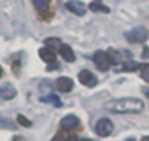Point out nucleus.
Wrapping results in <instances>:
<instances>
[{
  "instance_id": "obj_5",
  "label": "nucleus",
  "mask_w": 149,
  "mask_h": 141,
  "mask_svg": "<svg viewBox=\"0 0 149 141\" xmlns=\"http://www.w3.org/2000/svg\"><path fill=\"white\" fill-rule=\"evenodd\" d=\"M65 6H67L68 11L74 13L76 16H84V15H86V11H87L86 3H83L81 0H68V2L65 3Z\"/></svg>"
},
{
  "instance_id": "obj_27",
  "label": "nucleus",
  "mask_w": 149,
  "mask_h": 141,
  "mask_svg": "<svg viewBox=\"0 0 149 141\" xmlns=\"http://www.w3.org/2000/svg\"><path fill=\"white\" fill-rule=\"evenodd\" d=\"M81 141H92V140H89V138H84V140H81Z\"/></svg>"
},
{
  "instance_id": "obj_24",
  "label": "nucleus",
  "mask_w": 149,
  "mask_h": 141,
  "mask_svg": "<svg viewBox=\"0 0 149 141\" xmlns=\"http://www.w3.org/2000/svg\"><path fill=\"white\" fill-rule=\"evenodd\" d=\"M141 141H149V136H144V138L141 140Z\"/></svg>"
},
{
  "instance_id": "obj_17",
  "label": "nucleus",
  "mask_w": 149,
  "mask_h": 141,
  "mask_svg": "<svg viewBox=\"0 0 149 141\" xmlns=\"http://www.w3.org/2000/svg\"><path fill=\"white\" fill-rule=\"evenodd\" d=\"M140 75L144 81H149V63H141L140 65Z\"/></svg>"
},
{
  "instance_id": "obj_22",
  "label": "nucleus",
  "mask_w": 149,
  "mask_h": 141,
  "mask_svg": "<svg viewBox=\"0 0 149 141\" xmlns=\"http://www.w3.org/2000/svg\"><path fill=\"white\" fill-rule=\"evenodd\" d=\"M13 141H27V140L24 138V136H15V138H13Z\"/></svg>"
},
{
  "instance_id": "obj_6",
  "label": "nucleus",
  "mask_w": 149,
  "mask_h": 141,
  "mask_svg": "<svg viewBox=\"0 0 149 141\" xmlns=\"http://www.w3.org/2000/svg\"><path fill=\"white\" fill-rule=\"evenodd\" d=\"M79 83L83 84V86H86V87H95L97 86V76L94 75V73H91L89 70H83V72L79 73Z\"/></svg>"
},
{
  "instance_id": "obj_19",
  "label": "nucleus",
  "mask_w": 149,
  "mask_h": 141,
  "mask_svg": "<svg viewBox=\"0 0 149 141\" xmlns=\"http://www.w3.org/2000/svg\"><path fill=\"white\" fill-rule=\"evenodd\" d=\"M17 122H19V125H24V127H30V125H32V122H30L27 117H24L22 114L17 116Z\"/></svg>"
},
{
  "instance_id": "obj_3",
  "label": "nucleus",
  "mask_w": 149,
  "mask_h": 141,
  "mask_svg": "<svg viewBox=\"0 0 149 141\" xmlns=\"http://www.w3.org/2000/svg\"><path fill=\"white\" fill-rule=\"evenodd\" d=\"M127 40L130 43H144L148 40V30L144 27H135L127 33Z\"/></svg>"
},
{
  "instance_id": "obj_21",
  "label": "nucleus",
  "mask_w": 149,
  "mask_h": 141,
  "mask_svg": "<svg viewBox=\"0 0 149 141\" xmlns=\"http://www.w3.org/2000/svg\"><path fill=\"white\" fill-rule=\"evenodd\" d=\"M67 141H81V140L78 138L76 135H72V136H68V140H67Z\"/></svg>"
},
{
  "instance_id": "obj_8",
  "label": "nucleus",
  "mask_w": 149,
  "mask_h": 141,
  "mask_svg": "<svg viewBox=\"0 0 149 141\" xmlns=\"http://www.w3.org/2000/svg\"><path fill=\"white\" fill-rule=\"evenodd\" d=\"M0 97L3 100H11V98L16 97V89L11 83H3L0 86Z\"/></svg>"
},
{
  "instance_id": "obj_10",
  "label": "nucleus",
  "mask_w": 149,
  "mask_h": 141,
  "mask_svg": "<svg viewBox=\"0 0 149 141\" xmlns=\"http://www.w3.org/2000/svg\"><path fill=\"white\" fill-rule=\"evenodd\" d=\"M60 56L63 57V60H67V62H74V52H73V49L68 46V44H63L62 43V46H60Z\"/></svg>"
},
{
  "instance_id": "obj_23",
  "label": "nucleus",
  "mask_w": 149,
  "mask_h": 141,
  "mask_svg": "<svg viewBox=\"0 0 149 141\" xmlns=\"http://www.w3.org/2000/svg\"><path fill=\"white\" fill-rule=\"evenodd\" d=\"M144 94H146L148 97H149V89H144Z\"/></svg>"
},
{
  "instance_id": "obj_1",
  "label": "nucleus",
  "mask_w": 149,
  "mask_h": 141,
  "mask_svg": "<svg viewBox=\"0 0 149 141\" xmlns=\"http://www.w3.org/2000/svg\"><path fill=\"white\" fill-rule=\"evenodd\" d=\"M105 108L111 113H118V114H136V113L143 111L144 103L140 98H118V100L108 101Z\"/></svg>"
},
{
  "instance_id": "obj_7",
  "label": "nucleus",
  "mask_w": 149,
  "mask_h": 141,
  "mask_svg": "<svg viewBox=\"0 0 149 141\" xmlns=\"http://www.w3.org/2000/svg\"><path fill=\"white\" fill-rule=\"evenodd\" d=\"M79 125V119L73 114H68L60 121V128L62 130H74L76 127Z\"/></svg>"
},
{
  "instance_id": "obj_4",
  "label": "nucleus",
  "mask_w": 149,
  "mask_h": 141,
  "mask_svg": "<svg viewBox=\"0 0 149 141\" xmlns=\"http://www.w3.org/2000/svg\"><path fill=\"white\" fill-rule=\"evenodd\" d=\"M94 63L97 65V68L100 70V72H106V70L109 68V65H111V62H109L108 59V54H106L105 51H97L94 54Z\"/></svg>"
},
{
  "instance_id": "obj_26",
  "label": "nucleus",
  "mask_w": 149,
  "mask_h": 141,
  "mask_svg": "<svg viewBox=\"0 0 149 141\" xmlns=\"http://www.w3.org/2000/svg\"><path fill=\"white\" fill-rule=\"evenodd\" d=\"M3 75V70H2V67H0V76H2Z\"/></svg>"
},
{
  "instance_id": "obj_9",
  "label": "nucleus",
  "mask_w": 149,
  "mask_h": 141,
  "mask_svg": "<svg viewBox=\"0 0 149 141\" xmlns=\"http://www.w3.org/2000/svg\"><path fill=\"white\" fill-rule=\"evenodd\" d=\"M56 87H57L60 92H70L73 89V79L68 78V76H60L56 81Z\"/></svg>"
},
{
  "instance_id": "obj_15",
  "label": "nucleus",
  "mask_w": 149,
  "mask_h": 141,
  "mask_svg": "<svg viewBox=\"0 0 149 141\" xmlns=\"http://www.w3.org/2000/svg\"><path fill=\"white\" fill-rule=\"evenodd\" d=\"M45 44H48V49H51L52 52L54 51H60V46H62V41L59 38H46L45 40Z\"/></svg>"
},
{
  "instance_id": "obj_11",
  "label": "nucleus",
  "mask_w": 149,
  "mask_h": 141,
  "mask_svg": "<svg viewBox=\"0 0 149 141\" xmlns=\"http://www.w3.org/2000/svg\"><path fill=\"white\" fill-rule=\"evenodd\" d=\"M89 10L94 13H109V8L105 5L102 0H94L89 3Z\"/></svg>"
},
{
  "instance_id": "obj_16",
  "label": "nucleus",
  "mask_w": 149,
  "mask_h": 141,
  "mask_svg": "<svg viewBox=\"0 0 149 141\" xmlns=\"http://www.w3.org/2000/svg\"><path fill=\"white\" fill-rule=\"evenodd\" d=\"M35 5V8L38 10L40 13H45L46 10L49 8V0H32Z\"/></svg>"
},
{
  "instance_id": "obj_25",
  "label": "nucleus",
  "mask_w": 149,
  "mask_h": 141,
  "mask_svg": "<svg viewBox=\"0 0 149 141\" xmlns=\"http://www.w3.org/2000/svg\"><path fill=\"white\" fill-rule=\"evenodd\" d=\"M125 141H136L135 138H129V140H125Z\"/></svg>"
},
{
  "instance_id": "obj_13",
  "label": "nucleus",
  "mask_w": 149,
  "mask_h": 141,
  "mask_svg": "<svg viewBox=\"0 0 149 141\" xmlns=\"http://www.w3.org/2000/svg\"><path fill=\"white\" fill-rule=\"evenodd\" d=\"M38 54H40L41 60H45L46 63H49V65L56 62V56H54V52H52L51 49H48V48H41L40 51H38Z\"/></svg>"
},
{
  "instance_id": "obj_18",
  "label": "nucleus",
  "mask_w": 149,
  "mask_h": 141,
  "mask_svg": "<svg viewBox=\"0 0 149 141\" xmlns=\"http://www.w3.org/2000/svg\"><path fill=\"white\" fill-rule=\"evenodd\" d=\"M138 68H140V65H138L136 62H125L122 67L124 72H135V70H138Z\"/></svg>"
},
{
  "instance_id": "obj_2",
  "label": "nucleus",
  "mask_w": 149,
  "mask_h": 141,
  "mask_svg": "<svg viewBox=\"0 0 149 141\" xmlns=\"http://www.w3.org/2000/svg\"><path fill=\"white\" fill-rule=\"evenodd\" d=\"M95 133L98 136H103V138L105 136H109L113 133V122L106 117L98 119L97 124H95Z\"/></svg>"
},
{
  "instance_id": "obj_12",
  "label": "nucleus",
  "mask_w": 149,
  "mask_h": 141,
  "mask_svg": "<svg viewBox=\"0 0 149 141\" xmlns=\"http://www.w3.org/2000/svg\"><path fill=\"white\" fill-rule=\"evenodd\" d=\"M43 103H49V105H54L56 108H62V101H60L59 95H54V94H46L40 98Z\"/></svg>"
},
{
  "instance_id": "obj_14",
  "label": "nucleus",
  "mask_w": 149,
  "mask_h": 141,
  "mask_svg": "<svg viewBox=\"0 0 149 141\" xmlns=\"http://www.w3.org/2000/svg\"><path fill=\"white\" fill-rule=\"evenodd\" d=\"M106 54H108V59H109V62L113 63V65H118V63L122 62V56H120V52H118L116 49H108L106 51Z\"/></svg>"
},
{
  "instance_id": "obj_20",
  "label": "nucleus",
  "mask_w": 149,
  "mask_h": 141,
  "mask_svg": "<svg viewBox=\"0 0 149 141\" xmlns=\"http://www.w3.org/2000/svg\"><path fill=\"white\" fill-rule=\"evenodd\" d=\"M51 141H65V136H63L62 133H57V135H56Z\"/></svg>"
}]
</instances>
